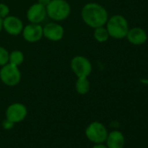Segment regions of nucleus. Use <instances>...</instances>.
<instances>
[{
  "mask_svg": "<svg viewBox=\"0 0 148 148\" xmlns=\"http://www.w3.org/2000/svg\"><path fill=\"white\" fill-rule=\"evenodd\" d=\"M81 17L88 26L94 29L104 26L108 20L106 10L102 5L96 3L86 5L81 11Z\"/></svg>",
  "mask_w": 148,
  "mask_h": 148,
  "instance_id": "1",
  "label": "nucleus"
},
{
  "mask_svg": "<svg viewBox=\"0 0 148 148\" xmlns=\"http://www.w3.org/2000/svg\"><path fill=\"white\" fill-rule=\"evenodd\" d=\"M106 29L109 36L116 39L125 38L129 31L128 23L121 15H114L110 18L106 22Z\"/></svg>",
  "mask_w": 148,
  "mask_h": 148,
  "instance_id": "2",
  "label": "nucleus"
},
{
  "mask_svg": "<svg viewBox=\"0 0 148 148\" xmlns=\"http://www.w3.org/2000/svg\"><path fill=\"white\" fill-rule=\"evenodd\" d=\"M45 8L47 16L55 21L64 20L71 14V5L65 0H51Z\"/></svg>",
  "mask_w": 148,
  "mask_h": 148,
  "instance_id": "3",
  "label": "nucleus"
},
{
  "mask_svg": "<svg viewBox=\"0 0 148 148\" xmlns=\"http://www.w3.org/2000/svg\"><path fill=\"white\" fill-rule=\"evenodd\" d=\"M0 79L8 86H17L21 79V72L18 66L13 65L10 63L3 65L0 70Z\"/></svg>",
  "mask_w": 148,
  "mask_h": 148,
  "instance_id": "4",
  "label": "nucleus"
},
{
  "mask_svg": "<svg viewBox=\"0 0 148 148\" xmlns=\"http://www.w3.org/2000/svg\"><path fill=\"white\" fill-rule=\"evenodd\" d=\"M86 134L90 141L95 144H102L106 140L108 132L103 124L99 122H92L87 126Z\"/></svg>",
  "mask_w": 148,
  "mask_h": 148,
  "instance_id": "5",
  "label": "nucleus"
},
{
  "mask_svg": "<svg viewBox=\"0 0 148 148\" xmlns=\"http://www.w3.org/2000/svg\"><path fill=\"white\" fill-rule=\"evenodd\" d=\"M71 68L78 78L88 77L92 70L90 60L84 56L74 57L71 61Z\"/></svg>",
  "mask_w": 148,
  "mask_h": 148,
  "instance_id": "6",
  "label": "nucleus"
},
{
  "mask_svg": "<svg viewBox=\"0 0 148 148\" xmlns=\"http://www.w3.org/2000/svg\"><path fill=\"white\" fill-rule=\"evenodd\" d=\"M27 115L26 107L20 103H14L8 106L5 112L6 119L12 121L13 123H18L25 119Z\"/></svg>",
  "mask_w": 148,
  "mask_h": 148,
  "instance_id": "7",
  "label": "nucleus"
},
{
  "mask_svg": "<svg viewBox=\"0 0 148 148\" xmlns=\"http://www.w3.org/2000/svg\"><path fill=\"white\" fill-rule=\"evenodd\" d=\"M3 28L10 35L18 36L23 32L24 25L18 18L14 16H7L3 20Z\"/></svg>",
  "mask_w": 148,
  "mask_h": 148,
  "instance_id": "8",
  "label": "nucleus"
},
{
  "mask_svg": "<svg viewBox=\"0 0 148 148\" xmlns=\"http://www.w3.org/2000/svg\"><path fill=\"white\" fill-rule=\"evenodd\" d=\"M23 37L29 43L39 41L43 37V27L39 24H32L26 25L23 29Z\"/></svg>",
  "mask_w": 148,
  "mask_h": 148,
  "instance_id": "9",
  "label": "nucleus"
},
{
  "mask_svg": "<svg viewBox=\"0 0 148 148\" xmlns=\"http://www.w3.org/2000/svg\"><path fill=\"white\" fill-rule=\"evenodd\" d=\"M64 28L57 23H49L43 28V36L51 41H59L64 37Z\"/></svg>",
  "mask_w": 148,
  "mask_h": 148,
  "instance_id": "10",
  "label": "nucleus"
},
{
  "mask_svg": "<svg viewBox=\"0 0 148 148\" xmlns=\"http://www.w3.org/2000/svg\"><path fill=\"white\" fill-rule=\"evenodd\" d=\"M46 15V8L38 3L32 5L27 11V19L32 24H40Z\"/></svg>",
  "mask_w": 148,
  "mask_h": 148,
  "instance_id": "11",
  "label": "nucleus"
},
{
  "mask_svg": "<svg viewBox=\"0 0 148 148\" xmlns=\"http://www.w3.org/2000/svg\"><path fill=\"white\" fill-rule=\"evenodd\" d=\"M126 38L131 44L135 45H140L146 41L147 34L142 28L134 27L128 31Z\"/></svg>",
  "mask_w": 148,
  "mask_h": 148,
  "instance_id": "12",
  "label": "nucleus"
},
{
  "mask_svg": "<svg viewBox=\"0 0 148 148\" xmlns=\"http://www.w3.org/2000/svg\"><path fill=\"white\" fill-rule=\"evenodd\" d=\"M106 141L108 148H123L125 145V137L123 133L119 131L110 132Z\"/></svg>",
  "mask_w": 148,
  "mask_h": 148,
  "instance_id": "13",
  "label": "nucleus"
},
{
  "mask_svg": "<svg viewBox=\"0 0 148 148\" xmlns=\"http://www.w3.org/2000/svg\"><path fill=\"white\" fill-rule=\"evenodd\" d=\"M90 82L87 79V77H79L77 81H76V85H75V88L78 93L79 94H86L89 90H90Z\"/></svg>",
  "mask_w": 148,
  "mask_h": 148,
  "instance_id": "14",
  "label": "nucleus"
},
{
  "mask_svg": "<svg viewBox=\"0 0 148 148\" xmlns=\"http://www.w3.org/2000/svg\"><path fill=\"white\" fill-rule=\"evenodd\" d=\"M24 54L22 51H13L10 53L9 55V63L13 64V65H16V66H18L20 65L23 62H24Z\"/></svg>",
  "mask_w": 148,
  "mask_h": 148,
  "instance_id": "15",
  "label": "nucleus"
},
{
  "mask_svg": "<svg viewBox=\"0 0 148 148\" xmlns=\"http://www.w3.org/2000/svg\"><path fill=\"white\" fill-rule=\"evenodd\" d=\"M93 36H94L95 39L98 42H100V43L106 42L108 39V38L110 37L109 33L107 32V29L105 28L104 26H100V27L95 28Z\"/></svg>",
  "mask_w": 148,
  "mask_h": 148,
  "instance_id": "16",
  "label": "nucleus"
},
{
  "mask_svg": "<svg viewBox=\"0 0 148 148\" xmlns=\"http://www.w3.org/2000/svg\"><path fill=\"white\" fill-rule=\"evenodd\" d=\"M9 55L10 53L5 48L0 46V66H3L9 62Z\"/></svg>",
  "mask_w": 148,
  "mask_h": 148,
  "instance_id": "17",
  "label": "nucleus"
},
{
  "mask_svg": "<svg viewBox=\"0 0 148 148\" xmlns=\"http://www.w3.org/2000/svg\"><path fill=\"white\" fill-rule=\"evenodd\" d=\"M9 12H10V9L7 5L2 3L0 4V18L2 19L6 18L9 15Z\"/></svg>",
  "mask_w": 148,
  "mask_h": 148,
  "instance_id": "18",
  "label": "nucleus"
},
{
  "mask_svg": "<svg viewBox=\"0 0 148 148\" xmlns=\"http://www.w3.org/2000/svg\"><path fill=\"white\" fill-rule=\"evenodd\" d=\"M14 124H15V123H13L12 121H11V120H9V119H6L4 120V122H3V126H4V128H5V129H7V130H10V129H12V128L13 127Z\"/></svg>",
  "mask_w": 148,
  "mask_h": 148,
  "instance_id": "19",
  "label": "nucleus"
},
{
  "mask_svg": "<svg viewBox=\"0 0 148 148\" xmlns=\"http://www.w3.org/2000/svg\"><path fill=\"white\" fill-rule=\"evenodd\" d=\"M50 2H51V0H38V4L44 5L45 7H46L49 5Z\"/></svg>",
  "mask_w": 148,
  "mask_h": 148,
  "instance_id": "20",
  "label": "nucleus"
},
{
  "mask_svg": "<svg viewBox=\"0 0 148 148\" xmlns=\"http://www.w3.org/2000/svg\"><path fill=\"white\" fill-rule=\"evenodd\" d=\"M92 148H108V147L106 146V145H102V144H97Z\"/></svg>",
  "mask_w": 148,
  "mask_h": 148,
  "instance_id": "21",
  "label": "nucleus"
},
{
  "mask_svg": "<svg viewBox=\"0 0 148 148\" xmlns=\"http://www.w3.org/2000/svg\"><path fill=\"white\" fill-rule=\"evenodd\" d=\"M3 29V19L0 18V32Z\"/></svg>",
  "mask_w": 148,
  "mask_h": 148,
  "instance_id": "22",
  "label": "nucleus"
}]
</instances>
